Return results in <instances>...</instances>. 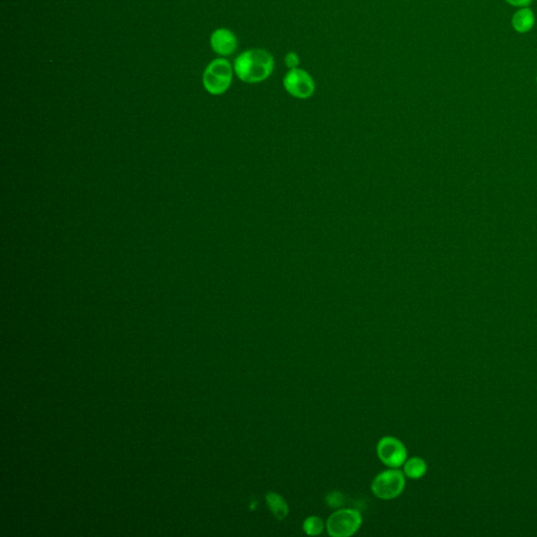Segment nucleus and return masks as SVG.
<instances>
[{
	"mask_svg": "<svg viewBox=\"0 0 537 537\" xmlns=\"http://www.w3.org/2000/svg\"><path fill=\"white\" fill-rule=\"evenodd\" d=\"M275 60L270 52L263 48H251L235 59V74L246 83L265 81L274 71Z\"/></svg>",
	"mask_w": 537,
	"mask_h": 537,
	"instance_id": "f257e3e1",
	"label": "nucleus"
},
{
	"mask_svg": "<svg viewBox=\"0 0 537 537\" xmlns=\"http://www.w3.org/2000/svg\"><path fill=\"white\" fill-rule=\"evenodd\" d=\"M233 68L227 59L213 60L204 73L203 83L206 90L212 95H221L227 92L232 82Z\"/></svg>",
	"mask_w": 537,
	"mask_h": 537,
	"instance_id": "f03ea898",
	"label": "nucleus"
},
{
	"mask_svg": "<svg viewBox=\"0 0 537 537\" xmlns=\"http://www.w3.org/2000/svg\"><path fill=\"white\" fill-rule=\"evenodd\" d=\"M405 483V474L397 468H392L381 472L374 479L372 491L377 498L390 501L401 496Z\"/></svg>",
	"mask_w": 537,
	"mask_h": 537,
	"instance_id": "7ed1b4c3",
	"label": "nucleus"
},
{
	"mask_svg": "<svg viewBox=\"0 0 537 537\" xmlns=\"http://www.w3.org/2000/svg\"><path fill=\"white\" fill-rule=\"evenodd\" d=\"M363 525L360 512L355 509H340L334 512L326 521L328 536L348 537L354 536Z\"/></svg>",
	"mask_w": 537,
	"mask_h": 537,
	"instance_id": "20e7f679",
	"label": "nucleus"
},
{
	"mask_svg": "<svg viewBox=\"0 0 537 537\" xmlns=\"http://www.w3.org/2000/svg\"><path fill=\"white\" fill-rule=\"evenodd\" d=\"M283 88L288 94L298 99H308L315 93V81L313 77L303 68L288 70L283 78Z\"/></svg>",
	"mask_w": 537,
	"mask_h": 537,
	"instance_id": "39448f33",
	"label": "nucleus"
},
{
	"mask_svg": "<svg viewBox=\"0 0 537 537\" xmlns=\"http://www.w3.org/2000/svg\"><path fill=\"white\" fill-rule=\"evenodd\" d=\"M377 454L384 465L390 468L401 467L407 460L405 445L394 437H384L378 442Z\"/></svg>",
	"mask_w": 537,
	"mask_h": 537,
	"instance_id": "423d86ee",
	"label": "nucleus"
},
{
	"mask_svg": "<svg viewBox=\"0 0 537 537\" xmlns=\"http://www.w3.org/2000/svg\"><path fill=\"white\" fill-rule=\"evenodd\" d=\"M213 51L221 56H230L237 48V38L234 33L227 28H219L212 35Z\"/></svg>",
	"mask_w": 537,
	"mask_h": 537,
	"instance_id": "0eeeda50",
	"label": "nucleus"
},
{
	"mask_svg": "<svg viewBox=\"0 0 537 537\" xmlns=\"http://www.w3.org/2000/svg\"><path fill=\"white\" fill-rule=\"evenodd\" d=\"M534 24H536V16H534L533 11L527 6L519 9L512 17V26L516 32L521 34L531 31Z\"/></svg>",
	"mask_w": 537,
	"mask_h": 537,
	"instance_id": "6e6552de",
	"label": "nucleus"
},
{
	"mask_svg": "<svg viewBox=\"0 0 537 537\" xmlns=\"http://www.w3.org/2000/svg\"><path fill=\"white\" fill-rule=\"evenodd\" d=\"M266 501H267L271 513L278 519V521H283V519L287 518L288 506L287 501H285V499L281 494H275V492H268L267 496H266Z\"/></svg>",
	"mask_w": 537,
	"mask_h": 537,
	"instance_id": "1a4fd4ad",
	"label": "nucleus"
},
{
	"mask_svg": "<svg viewBox=\"0 0 537 537\" xmlns=\"http://www.w3.org/2000/svg\"><path fill=\"white\" fill-rule=\"evenodd\" d=\"M404 474L412 480H420L427 472V464L419 457H414L404 463Z\"/></svg>",
	"mask_w": 537,
	"mask_h": 537,
	"instance_id": "9d476101",
	"label": "nucleus"
},
{
	"mask_svg": "<svg viewBox=\"0 0 537 537\" xmlns=\"http://www.w3.org/2000/svg\"><path fill=\"white\" fill-rule=\"evenodd\" d=\"M303 531L310 536H317L325 530V523L318 516H310L303 521Z\"/></svg>",
	"mask_w": 537,
	"mask_h": 537,
	"instance_id": "9b49d317",
	"label": "nucleus"
},
{
	"mask_svg": "<svg viewBox=\"0 0 537 537\" xmlns=\"http://www.w3.org/2000/svg\"><path fill=\"white\" fill-rule=\"evenodd\" d=\"M326 503L330 507H340L345 503V499H343V494H339V492H332L326 496Z\"/></svg>",
	"mask_w": 537,
	"mask_h": 537,
	"instance_id": "f8f14e48",
	"label": "nucleus"
},
{
	"mask_svg": "<svg viewBox=\"0 0 537 537\" xmlns=\"http://www.w3.org/2000/svg\"><path fill=\"white\" fill-rule=\"evenodd\" d=\"M299 63H301V60H299V56L297 53L288 52V54L286 55L285 64L288 70L299 68Z\"/></svg>",
	"mask_w": 537,
	"mask_h": 537,
	"instance_id": "ddd939ff",
	"label": "nucleus"
},
{
	"mask_svg": "<svg viewBox=\"0 0 537 537\" xmlns=\"http://www.w3.org/2000/svg\"><path fill=\"white\" fill-rule=\"evenodd\" d=\"M505 1L511 4V6H518V8H526L531 4L532 0H505Z\"/></svg>",
	"mask_w": 537,
	"mask_h": 537,
	"instance_id": "4468645a",
	"label": "nucleus"
},
{
	"mask_svg": "<svg viewBox=\"0 0 537 537\" xmlns=\"http://www.w3.org/2000/svg\"><path fill=\"white\" fill-rule=\"evenodd\" d=\"M536 82H537V77H536Z\"/></svg>",
	"mask_w": 537,
	"mask_h": 537,
	"instance_id": "2eb2a0df",
	"label": "nucleus"
}]
</instances>
